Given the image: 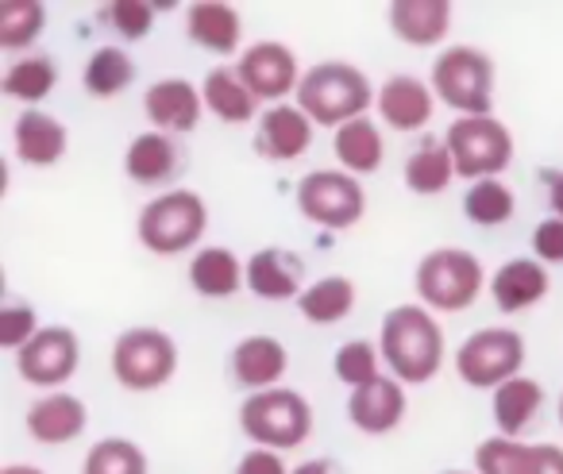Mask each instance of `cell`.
<instances>
[{"label":"cell","mask_w":563,"mask_h":474,"mask_svg":"<svg viewBox=\"0 0 563 474\" xmlns=\"http://www.w3.org/2000/svg\"><path fill=\"white\" fill-rule=\"evenodd\" d=\"M378 351L401 386H421L444 366V328L424 305H394L378 328Z\"/></svg>","instance_id":"cell-1"},{"label":"cell","mask_w":563,"mask_h":474,"mask_svg":"<svg viewBox=\"0 0 563 474\" xmlns=\"http://www.w3.org/2000/svg\"><path fill=\"white\" fill-rule=\"evenodd\" d=\"M378 101V89H371V78L352 63H317L306 70L298 86V109L317 128H344L352 120H363L367 109Z\"/></svg>","instance_id":"cell-2"},{"label":"cell","mask_w":563,"mask_h":474,"mask_svg":"<svg viewBox=\"0 0 563 474\" xmlns=\"http://www.w3.org/2000/svg\"><path fill=\"white\" fill-rule=\"evenodd\" d=\"M205 228H209V205L194 189H170V194L155 197L140 209L135 220V235L140 243L158 258L186 255L201 243Z\"/></svg>","instance_id":"cell-3"},{"label":"cell","mask_w":563,"mask_h":474,"mask_svg":"<svg viewBox=\"0 0 563 474\" xmlns=\"http://www.w3.org/2000/svg\"><path fill=\"white\" fill-rule=\"evenodd\" d=\"M240 428L251 443L271 451L301 448L313 432V405L290 386H274L263 394H247L240 405Z\"/></svg>","instance_id":"cell-4"},{"label":"cell","mask_w":563,"mask_h":474,"mask_svg":"<svg viewBox=\"0 0 563 474\" xmlns=\"http://www.w3.org/2000/svg\"><path fill=\"white\" fill-rule=\"evenodd\" d=\"M494 58L478 47H448L432 63V93L460 117H494Z\"/></svg>","instance_id":"cell-5"},{"label":"cell","mask_w":563,"mask_h":474,"mask_svg":"<svg viewBox=\"0 0 563 474\" xmlns=\"http://www.w3.org/2000/svg\"><path fill=\"white\" fill-rule=\"evenodd\" d=\"M417 297L432 312H463L483 297L486 271L471 251L463 247H437L417 263L413 274Z\"/></svg>","instance_id":"cell-6"},{"label":"cell","mask_w":563,"mask_h":474,"mask_svg":"<svg viewBox=\"0 0 563 474\" xmlns=\"http://www.w3.org/2000/svg\"><path fill=\"white\" fill-rule=\"evenodd\" d=\"M178 374V343L163 328H128L112 343V378L132 394H155Z\"/></svg>","instance_id":"cell-7"},{"label":"cell","mask_w":563,"mask_h":474,"mask_svg":"<svg viewBox=\"0 0 563 474\" xmlns=\"http://www.w3.org/2000/svg\"><path fill=\"white\" fill-rule=\"evenodd\" d=\"M460 178H498L514 163V132L498 117H455L444 135Z\"/></svg>","instance_id":"cell-8"},{"label":"cell","mask_w":563,"mask_h":474,"mask_svg":"<svg viewBox=\"0 0 563 474\" xmlns=\"http://www.w3.org/2000/svg\"><path fill=\"white\" fill-rule=\"evenodd\" d=\"M525 366V335L514 328H478L455 351V371L471 389H498Z\"/></svg>","instance_id":"cell-9"},{"label":"cell","mask_w":563,"mask_h":474,"mask_svg":"<svg viewBox=\"0 0 563 474\" xmlns=\"http://www.w3.org/2000/svg\"><path fill=\"white\" fill-rule=\"evenodd\" d=\"M298 212L329 232H347L367 212L363 181L347 170H313L298 181Z\"/></svg>","instance_id":"cell-10"},{"label":"cell","mask_w":563,"mask_h":474,"mask_svg":"<svg viewBox=\"0 0 563 474\" xmlns=\"http://www.w3.org/2000/svg\"><path fill=\"white\" fill-rule=\"evenodd\" d=\"M78 363H81V340H78V332L66 324L40 328V335H35L24 351H16L20 378L40 389H51V394H55L63 382L74 378Z\"/></svg>","instance_id":"cell-11"},{"label":"cell","mask_w":563,"mask_h":474,"mask_svg":"<svg viewBox=\"0 0 563 474\" xmlns=\"http://www.w3.org/2000/svg\"><path fill=\"white\" fill-rule=\"evenodd\" d=\"M235 70L240 78L247 81V89L258 97V101H271V104H282V97H298V86H301V66H298V55H294L286 43H274V40H263V43H251L240 58H235Z\"/></svg>","instance_id":"cell-12"},{"label":"cell","mask_w":563,"mask_h":474,"mask_svg":"<svg viewBox=\"0 0 563 474\" xmlns=\"http://www.w3.org/2000/svg\"><path fill=\"white\" fill-rule=\"evenodd\" d=\"M375 109L383 124L394 128V132H424L432 124V112H437V93L417 74H394L378 86Z\"/></svg>","instance_id":"cell-13"},{"label":"cell","mask_w":563,"mask_h":474,"mask_svg":"<svg viewBox=\"0 0 563 474\" xmlns=\"http://www.w3.org/2000/svg\"><path fill=\"white\" fill-rule=\"evenodd\" d=\"M478 474H563V448L490 436L475 448Z\"/></svg>","instance_id":"cell-14"},{"label":"cell","mask_w":563,"mask_h":474,"mask_svg":"<svg viewBox=\"0 0 563 474\" xmlns=\"http://www.w3.org/2000/svg\"><path fill=\"white\" fill-rule=\"evenodd\" d=\"M143 112L163 135H186L201 124L205 97L194 81L186 78H158L155 86L143 93Z\"/></svg>","instance_id":"cell-15"},{"label":"cell","mask_w":563,"mask_h":474,"mask_svg":"<svg viewBox=\"0 0 563 474\" xmlns=\"http://www.w3.org/2000/svg\"><path fill=\"white\" fill-rule=\"evenodd\" d=\"M228 371H232L235 386L251 389V394H263V389H274L286 378L290 351H286L282 340H274V335H247V340H240L232 348Z\"/></svg>","instance_id":"cell-16"},{"label":"cell","mask_w":563,"mask_h":474,"mask_svg":"<svg viewBox=\"0 0 563 474\" xmlns=\"http://www.w3.org/2000/svg\"><path fill=\"white\" fill-rule=\"evenodd\" d=\"M247 289L258 301H298L306 294V263L286 247H258L247 258Z\"/></svg>","instance_id":"cell-17"},{"label":"cell","mask_w":563,"mask_h":474,"mask_svg":"<svg viewBox=\"0 0 563 474\" xmlns=\"http://www.w3.org/2000/svg\"><path fill=\"white\" fill-rule=\"evenodd\" d=\"M406 409H409L406 386L394 374H383L371 386L352 389V397H347V420L367 436L394 432L406 420Z\"/></svg>","instance_id":"cell-18"},{"label":"cell","mask_w":563,"mask_h":474,"mask_svg":"<svg viewBox=\"0 0 563 474\" xmlns=\"http://www.w3.org/2000/svg\"><path fill=\"white\" fill-rule=\"evenodd\" d=\"M12 147H16V158L24 166H35V170H47V166H58L63 155L70 151V132L58 117L43 109H24L12 124Z\"/></svg>","instance_id":"cell-19"},{"label":"cell","mask_w":563,"mask_h":474,"mask_svg":"<svg viewBox=\"0 0 563 474\" xmlns=\"http://www.w3.org/2000/svg\"><path fill=\"white\" fill-rule=\"evenodd\" d=\"M89 425V409L78 394H43L40 401L27 409V436L43 448H58V443H74Z\"/></svg>","instance_id":"cell-20"},{"label":"cell","mask_w":563,"mask_h":474,"mask_svg":"<svg viewBox=\"0 0 563 474\" xmlns=\"http://www.w3.org/2000/svg\"><path fill=\"white\" fill-rule=\"evenodd\" d=\"M313 120L298 109V104H271L258 117V151L274 163H298L309 147H313Z\"/></svg>","instance_id":"cell-21"},{"label":"cell","mask_w":563,"mask_h":474,"mask_svg":"<svg viewBox=\"0 0 563 474\" xmlns=\"http://www.w3.org/2000/svg\"><path fill=\"white\" fill-rule=\"evenodd\" d=\"M552 289V274L540 258H509L494 271L490 297L501 312H525L540 305Z\"/></svg>","instance_id":"cell-22"},{"label":"cell","mask_w":563,"mask_h":474,"mask_svg":"<svg viewBox=\"0 0 563 474\" xmlns=\"http://www.w3.org/2000/svg\"><path fill=\"white\" fill-rule=\"evenodd\" d=\"M186 35L212 55H235L243 43V20L235 4L224 0H197L186 9Z\"/></svg>","instance_id":"cell-23"},{"label":"cell","mask_w":563,"mask_h":474,"mask_svg":"<svg viewBox=\"0 0 563 474\" xmlns=\"http://www.w3.org/2000/svg\"><path fill=\"white\" fill-rule=\"evenodd\" d=\"M390 32L409 47H432L452 32V4L448 0H394Z\"/></svg>","instance_id":"cell-24"},{"label":"cell","mask_w":563,"mask_h":474,"mask_svg":"<svg viewBox=\"0 0 563 474\" xmlns=\"http://www.w3.org/2000/svg\"><path fill=\"white\" fill-rule=\"evenodd\" d=\"M247 282V266L232 247H201L189 258V286L209 301H228Z\"/></svg>","instance_id":"cell-25"},{"label":"cell","mask_w":563,"mask_h":474,"mask_svg":"<svg viewBox=\"0 0 563 474\" xmlns=\"http://www.w3.org/2000/svg\"><path fill=\"white\" fill-rule=\"evenodd\" d=\"M178 143L163 132H140L124 151V170L140 186H166L178 174Z\"/></svg>","instance_id":"cell-26"},{"label":"cell","mask_w":563,"mask_h":474,"mask_svg":"<svg viewBox=\"0 0 563 474\" xmlns=\"http://www.w3.org/2000/svg\"><path fill=\"white\" fill-rule=\"evenodd\" d=\"M201 97H205V109L217 120H224V124H247L258 112V97L251 93L235 66H217V70L205 74Z\"/></svg>","instance_id":"cell-27"},{"label":"cell","mask_w":563,"mask_h":474,"mask_svg":"<svg viewBox=\"0 0 563 474\" xmlns=\"http://www.w3.org/2000/svg\"><path fill=\"white\" fill-rule=\"evenodd\" d=\"M332 155H336V163L344 166L352 178H363V174L383 170L386 140L375 120L363 117V120H352V124L336 128V135H332Z\"/></svg>","instance_id":"cell-28"},{"label":"cell","mask_w":563,"mask_h":474,"mask_svg":"<svg viewBox=\"0 0 563 474\" xmlns=\"http://www.w3.org/2000/svg\"><path fill=\"white\" fill-rule=\"evenodd\" d=\"M540 405H544V386H540L537 378H529V374H517L514 382H506V386L494 389V425H498V436H509V440H517V436L525 432V428L537 420Z\"/></svg>","instance_id":"cell-29"},{"label":"cell","mask_w":563,"mask_h":474,"mask_svg":"<svg viewBox=\"0 0 563 474\" xmlns=\"http://www.w3.org/2000/svg\"><path fill=\"white\" fill-rule=\"evenodd\" d=\"M455 178H460V170H455V158H452V151H448L444 140L440 143L424 140L421 147L406 158V189L417 197L444 194Z\"/></svg>","instance_id":"cell-30"},{"label":"cell","mask_w":563,"mask_h":474,"mask_svg":"<svg viewBox=\"0 0 563 474\" xmlns=\"http://www.w3.org/2000/svg\"><path fill=\"white\" fill-rule=\"evenodd\" d=\"M298 309L309 324H336L347 312L355 309V282L344 274H329V278H317L313 286H306V294L298 297Z\"/></svg>","instance_id":"cell-31"},{"label":"cell","mask_w":563,"mask_h":474,"mask_svg":"<svg viewBox=\"0 0 563 474\" xmlns=\"http://www.w3.org/2000/svg\"><path fill=\"white\" fill-rule=\"evenodd\" d=\"M132 81H135V63L124 47H97L93 55L86 58V70H81L86 93L101 97V101L124 93Z\"/></svg>","instance_id":"cell-32"},{"label":"cell","mask_w":563,"mask_h":474,"mask_svg":"<svg viewBox=\"0 0 563 474\" xmlns=\"http://www.w3.org/2000/svg\"><path fill=\"white\" fill-rule=\"evenodd\" d=\"M514 212H517V197L501 178L471 181V189L463 194V217L475 228H501L514 220Z\"/></svg>","instance_id":"cell-33"},{"label":"cell","mask_w":563,"mask_h":474,"mask_svg":"<svg viewBox=\"0 0 563 474\" xmlns=\"http://www.w3.org/2000/svg\"><path fill=\"white\" fill-rule=\"evenodd\" d=\"M55 81H58V70L47 55H27V58H16V63L4 70V97L12 101H24V104H40L55 93Z\"/></svg>","instance_id":"cell-34"},{"label":"cell","mask_w":563,"mask_h":474,"mask_svg":"<svg viewBox=\"0 0 563 474\" xmlns=\"http://www.w3.org/2000/svg\"><path fill=\"white\" fill-rule=\"evenodd\" d=\"M81 474H151L147 451L124 436H104L86 451Z\"/></svg>","instance_id":"cell-35"},{"label":"cell","mask_w":563,"mask_h":474,"mask_svg":"<svg viewBox=\"0 0 563 474\" xmlns=\"http://www.w3.org/2000/svg\"><path fill=\"white\" fill-rule=\"evenodd\" d=\"M47 27V9L40 0H4L0 4V47L4 51H24Z\"/></svg>","instance_id":"cell-36"},{"label":"cell","mask_w":563,"mask_h":474,"mask_svg":"<svg viewBox=\"0 0 563 474\" xmlns=\"http://www.w3.org/2000/svg\"><path fill=\"white\" fill-rule=\"evenodd\" d=\"M378 363H383V351H378V343L347 340L344 348L336 351V359H332V371H336V378L344 382V386L363 389V386H371L375 378H383Z\"/></svg>","instance_id":"cell-37"},{"label":"cell","mask_w":563,"mask_h":474,"mask_svg":"<svg viewBox=\"0 0 563 474\" xmlns=\"http://www.w3.org/2000/svg\"><path fill=\"white\" fill-rule=\"evenodd\" d=\"M104 12H109V24L117 27L120 40L140 43L155 27V4H147V0H112Z\"/></svg>","instance_id":"cell-38"},{"label":"cell","mask_w":563,"mask_h":474,"mask_svg":"<svg viewBox=\"0 0 563 474\" xmlns=\"http://www.w3.org/2000/svg\"><path fill=\"white\" fill-rule=\"evenodd\" d=\"M40 335V317L32 305H4L0 309V348L24 351Z\"/></svg>","instance_id":"cell-39"},{"label":"cell","mask_w":563,"mask_h":474,"mask_svg":"<svg viewBox=\"0 0 563 474\" xmlns=\"http://www.w3.org/2000/svg\"><path fill=\"white\" fill-rule=\"evenodd\" d=\"M532 255L544 266H563V220L560 217H548L537 224V232H532Z\"/></svg>","instance_id":"cell-40"},{"label":"cell","mask_w":563,"mask_h":474,"mask_svg":"<svg viewBox=\"0 0 563 474\" xmlns=\"http://www.w3.org/2000/svg\"><path fill=\"white\" fill-rule=\"evenodd\" d=\"M294 466H286L282 451H271V448H251L240 455L235 463V474H290Z\"/></svg>","instance_id":"cell-41"},{"label":"cell","mask_w":563,"mask_h":474,"mask_svg":"<svg viewBox=\"0 0 563 474\" xmlns=\"http://www.w3.org/2000/svg\"><path fill=\"white\" fill-rule=\"evenodd\" d=\"M290 474H336V463H332V459H306V463H298Z\"/></svg>","instance_id":"cell-42"},{"label":"cell","mask_w":563,"mask_h":474,"mask_svg":"<svg viewBox=\"0 0 563 474\" xmlns=\"http://www.w3.org/2000/svg\"><path fill=\"white\" fill-rule=\"evenodd\" d=\"M548 205H552V217L563 220V174H555L552 186H548Z\"/></svg>","instance_id":"cell-43"},{"label":"cell","mask_w":563,"mask_h":474,"mask_svg":"<svg viewBox=\"0 0 563 474\" xmlns=\"http://www.w3.org/2000/svg\"><path fill=\"white\" fill-rule=\"evenodd\" d=\"M0 474H43L40 466H32V463H9Z\"/></svg>","instance_id":"cell-44"},{"label":"cell","mask_w":563,"mask_h":474,"mask_svg":"<svg viewBox=\"0 0 563 474\" xmlns=\"http://www.w3.org/2000/svg\"><path fill=\"white\" fill-rule=\"evenodd\" d=\"M440 474H478V471H440Z\"/></svg>","instance_id":"cell-45"},{"label":"cell","mask_w":563,"mask_h":474,"mask_svg":"<svg viewBox=\"0 0 563 474\" xmlns=\"http://www.w3.org/2000/svg\"><path fill=\"white\" fill-rule=\"evenodd\" d=\"M560 425H563V394H560Z\"/></svg>","instance_id":"cell-46"}]
</instances>
